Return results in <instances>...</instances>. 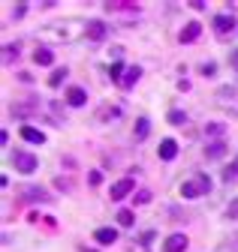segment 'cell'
Returning <instances> with one entry per match:
<instances>
[{"instance_id":"4316f807","label":"cell","mask_w":238,"mask_h":252,"mask_svg":"<svg viewBox=\"0 0 238 252\" xmlns=\"http://www.w3.org/2000/svg\"><path fill=\"white\" fill-rule=\"evenodd\" d=\"M24 12H27V6H24V3H18V6H15V18H21Z\"/></svg>"},{"instance_id":"44dd1931","label":"cell","mask_w":238,"mask_h":252,"mask_svg":"<svg viewBox=\"0 0 238 252\" xmlns=\"http://www.w3.org/2000/svg\"><path fill=\"white\" fill-rule=\"evenodd\" d=\"M199 72H202V75H214V72H217V63H211V60H208V63H205V66H202Z\"/></svg>"},{"instance_id":"5b68a950","label":"cell","mask_w":238,"mask_h":252,"mask_svg":"<svg viewBox=\"0 0 238 252\" xmlns=\"http://www.w3.org/2000/svg\"><path fill=\"white\" fill-rule=\"evenodd\" d=\"M130 189H133V180H130V177L118 180V183L112 186V201H121V198H127V195H130Z\"/></svg>"},{"instance_id":"d4e9b609","label":"cell","mask_w":238,"mask_h":252,"mask_svg":"<svg viewBox=\"0 0 238 252\" xmlns=\"http://www.w3.org/2000/svg\"><path fill=\"white\" fill-rule=\"evenodd\" d=\"M87 180H91V183H94V186H97V183H100V180H103V174H100V171H91V174H87Z\"/></svg>"},{"instance_id":"9c48e42d","label":"cell","mask_w":238,"mask_h":252,"mask_svg":"<svg viewBox=\"0 0 238 252\" xmlns=\"http://www.w3.org/2000/svg\"><path fill=\"white\" fill-rule=\"evenodd\" d=\"M87 36L94 42H103L106 39V24L103 21H87Z\"/></svg>"},{"instance_id":"4fadbf2b","label":"cell","mask_w":238,"mask_h":252,"mask_svg":"<svg viewBox=\"0 0 238 252\" xmlns=\"http://www.w3.org/2000/svg\"><path fill=\"white\" fill-rule=\"evenodd\" d=\"M223 153H226V141H214V144L205 147V156H208V159H220Z\"/></svg>"},{"instance_id":"7402d4cb","label":"cell","mask_w":238,"mask_h":252,"mask_svg":"<svg viewBox=\"0 0 238 252\" xmlns=\"http://www.w3.org/2000/svg\"><path fill=\"white\" fill-rule=\"evenodd\" d=\"M226 216H229V219H238V198H235V201L226 207Z\"/></svg>"},{"instance_id":"30bf717a","label":"cell","mask_w":238,"mask_h":252,"mask_svg":"<svg viewBox=\"0 0 238 252\" xmlns=\"http://www.w3.org/2000/svg\"><path fill=\"white\" fill-rule=\"evenodd\" d=\"M178 156V141H172V138H166V141H160V159H175Z\"/></svg>"},{"instance_id":"cb8c5ba5","label":"cell","mask_w":238,"mask_h":252,"mask_svg":"<svg viewBox=\"0 0 238 252\" xmlns=\"http://www.w3.org/2000/svg\"><path fill=\"white\" fill-rule=\"evenodd\" d=\"M136 201H139V204H148V201H151V192H139Z\"/></svg>"},{"instance_id":"d6986e66","label":"cell","mask_w":238,"mask_h":252,"mask_svg":"<svg viewBox=\"0 0 238 252\" xmlns=\"http://www.w3.org/2000/svg\"><path fill=\"white\" fill-rule=\"evenodd\" d=\"M64 78H67V69H54V72H51V78H48V84H51V87H57Z\"/></svg>"},{"instance_id":"7c38bea8","label":"cell","mask_w":238,"mask_h":252,"mask_svg":"<svg viewBox=\"0 0 238 252\" xmlns=\"http://www.w3.org/2000/svg\"><path fill=\"white\" fill-rule=\"evenodd\" d=\"M21 138L31 141V144H42V141H45V135H42L40 129H34V126H21Z\"/></svg>"},{"instance_id":"8fae6325","label":"cell","mask_w":238,"mask_h":252,"mask_svg":"<svg viewBox=\"0 0 238 252\" xmlns=\"http://www.w3.org/2000/svg\"><path fill=\"white\" fill-rule=\"evenodd\" d=\"M94 237H97V243H100V246H112V243L118 240V231H115V228H97V234H94Z\"/></svg>"},{"instance_id":"8992f818","label":"cell","mask_w":238,"mask_h":252,"mask_svg":"<svg viewBox=\"0 0 238 252\" xmlns=\"http://www.w3.org/2000/svg\"><path fill=\"white\" fill-rule=\"evenodd\" d=\"M199 33H202V24H199V21H190V24L181 30V36H178V39H181V45H187V42H193Z\"/></svg>"},{"instance_id":"ffe728a7","label":"cell","mask_w":238,"mask_h":252,"mask_svg":"<svg viewBox=\"0 0 238 252\" xmlns=\"http://www.w3.org/2000/svg\"><path fill=\"white\" fill-rule=\"evenodd\" d=\"M184 120H187V114H184V111H178V108H175V111H169V123H175V126H181Z\"/></svg>"},{"instance_id":"52a82bcc","label":"cell","mask_w":238,"mask_h":252,"mask_svg":"<svg viewBox=\"0 0 238 252\" xmlns=\"http://www.w3.org/2000/svg\"><path fill=\"white\" fill-rule=\"evenodd\" d=\"M67 102H70L73 108H81V105L87 102V93H84L81 87H70V90H67Z\"/></svg>"},{"instance_id":"f1b7e54d","label":"cell","mask_w":238,"mask_h":252,"mask_svg":"<svg viewBox=\"0 0 238 252\" xmlns=\"http://www.w3.org/2000/svg\"><path fill=\"white\" fill-rule=\"evenodd\" d=\"M232 168H235V171H238V159H235V162H232Z\"/></svg>"},{"instance_id":"277c9868","label":"cell","mask_w":238,"mask_h":252,"mask_svg":"<svg viewBox=\"0 0 238 252\" xmlns=\"http://www.w3.org/2000/svg\"><path fill=\"white\" fill-rule=\"evenodd\" d=\"M187 249V237L184 234H172L163 240V252H184Z\"/></svg>"},{"instance_id":"e0dca14e","label":"cell","mask_w":238,"mask_h":252,"mask_svg":"<svg viewBox=\"0 0 238 252\" xmlns=\"http://www.w3.org/2000/svg\"><path fill=\"white\" fill-rule=\"evenodd\" d=\"M24 198H34V201L40 198V201H48V195H45V192H40L37 186H27V192H24Z\"/></svg>"},{"instance_id":"9a60e30c","label":"cell","mask_w":238,"mask_h":252,"mask_svg":"<svg viewBox=\"0 0 238 252\" xmlns=\"http://www.w3.org/2000/svg\"><path fill=\"white\" fill-rule=\"evenodd\" d=\"M34 60L40 63V66H51V60H54V54H51V48H37Z\"/></svg>"},{"instance_id":"2e32d148","label":"cell","mask_w":238,"mask_h":252,"mask_svg":"<svg viewBox=\"0 0 238 252\" xmlns=\"http://www.w3.org/2000/svg\"><path fill=\"white\" fill-rule=\"evenodd\" d=\"M124 72H127V66H124V63H112V66H109V75H112V81H118V84H121Z\"/></svg>"},{"instance_id":"6da1fadb","label":"cell","mask_w":238,"mask_h":252,"mask_svg":"<svg viewBox=\"0 0 238 252\" xmlns=\"http://www.w3.org/2000/svg\"><path fill=\"white\" fill-rule=\"evenodd\" d=\"M208 189H211L208 174H196L193 180H184V183H181V195H184V198H196V195L208 192Z\"/></svg>"},{"instance_id":"ac0fdd59","label":"cell","mask_w":238,"mask_h":252,"mask_svg":"<svg viewBox=\"0 0 238 252\" xmlns=\"http://www.w3.org/2000/svg\"><path fill=\"white\" fill-rule=\"evenodd\" d=\"M118 222H121L124 228H130L133 225V210H121V213H118Z\"/></svg>"},{"instance_id":"603a6c76","label":"cell","mask_w":238,"mask_h":252,"mask_svg":"<svg viewBox=\"0 0 238 252\" xmlns=\"http://www.w3.org/2000/svg\"><path fill=\"white\" fill-rule=\"evenodd\" d=\"M205 132H208V135H220L223 126H220V123H211V126H205Z\"/></svg>"},{"instance_id":"3957f363","label":"cell","mask_w":238,"mask_h":252,"mask_svg":"<svg viewBox=\"0 0 238 252\" xmlns=\"http://www.w3.org/2000/svg\"><path fill=\"white\" fill-rule=\"evenodd\" d=\"M214 30H217V33L220 36H226V33H232V30H235V15H214Z\"/></svg>"},{"instance_id":"7a4b0ae2","label":"cell","mask_w":238,"mask_h":252,"mask_svg":"<svg viewBox=\"0 0 238 252\" xmlns=\"http://www.w3.org/2000/svg\"><path fill=\"white\" fill-rule=\"evenodd\" d=\"M12 165L21 171V174H31V171H37V156H31V153H24V150H15L12 153Z\"/></svg>"},{"instance_id":"484cf974","label":"cell","mask_w":238,"mask_h":252,"mask_svg":"<svg viewBox=\"0 0 238 252\" xmlns=\"http://www.w3.org/2000/svg\"><path fill=\"white\" fill-rule=\"evenodd\" d=\"M151 237H157V234H154V231H145V234H142V243L148 246V243H151Z\"/></svg>"},{"instance_id":"ba28073f","label":"cell","mask_w":238,"mask_h":252,"mask_svg":"<svg viewBox=\"0 0 238 252\" xmlns=\"http://www.w3.org/2000/svg\"><path fill=\"white\" fill-rule=\"evenodd\" d=\"M139 78H142V69H139V66H127V72H124V78H121V87L130 90V87H136Z\"/></svg>"},{"instance_id":"83f0119b","label":"cell","mask_w":238,"mask_h":252,"mask_svg":"<svg viewBox=\"0 0 238 252\" xmlns=\"http://www.w3.org/2000/svg\"><path fill=\"white\" fill-rule=\"evenodd\" d=\"M232 63H235V69H238V51H232Z\"/></svg>"},{"instance_id":"5bb4252c","label":"cell","mask_w":238,"mask_h":252,"mask_svg":"<svg viewBox=\"0 0 238 252\" xmlns=\"http://www.w3.org/2000/svg\"><path fill=\"white\" fill-rule=\"evenodd\" d=\"M148 132H151V123H148V117H139L136 120V141H145Z\"/></svg>"}]
</instances>
